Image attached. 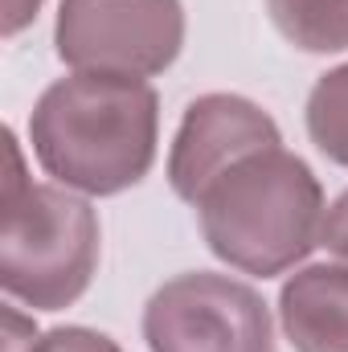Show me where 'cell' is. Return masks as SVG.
Wrapping results in <instances>:
<instances>
[{
	"label": "cell",
	"instance_id": "6da1fadb",
	"mask_svg": "<svg viewBox=\"0 0 348 352\" xmlns=\"http://www.w3.org/2000/svg\"><path fill=\"white\" fill-rule=\"evenodd\" d=\"M156 90L119 74L58 78L29 115V144L41 168L90 197H115L140 184L156 160Z\"/></svg>",
	"mask_w": 348,
	"mask_h": 352
},
{
	"label": "cell",
	"instance_id": "7a4b0ae2",
	"mask_svg": "<svg viewBox=\"0 0 348 352\" xmlns=\"http://www.w3.org/2000/svg\"><path fill=\"white\" fill-rule=\"evenodd\" d=\"M209 250L242 274L274 278L320 246L324 188L283 144L262 148L217 176L197 201Z\"/></svg>",
	"mask_w": 348,
	"mask_h": 352
},
{
	"label": "cell",
	"instance_id": "3957f363",
	"mask_svg": "<svg viewBox=\"0 0 348 352\" xmlns=\"http://www.w3.org/2000/svg\"><path fill=\"white\" fill-rule=\"evenodd\" d=\"M4 226H0V287L33 311H62L94 278L98 217L90 201L58 184H33L12 131H4Z\"/></svg>",
	"mask_w": 348,
	"mask_h": 352
},
{
	"label": "cell",
	"instance_id": "277c9868",
	"mask_svg": "<svg viewBox=\"0 0 348 352\" xmlns=\"http://www.w3.org/2000/svg\"><path fill=\"white\" fill-rule=\"evenodd\" d=\"M54 45L78 74L152 78L180 58L184 8L180 0H62Z\"/></svg>",
	"mask_w": 348,
	"mask_h": 352
},
{
	"label": "cell",
	"instance_id": "5b68a950",
	"mask_svg": "<svg viewBox=\"0 0 348 352\" xmlns=\"http://www.w3.org/2000/svg\"><path fill=\"white\" fill-rule=\"evenodd\" d=\"M152 352H274L270 307L230 274H176L144 307Z\"/></svg>",
	"mask_w": 348,
	"mask_h": 352
},
{
	"label": "cell",
	"instance_id": "8992f818",
	"mask_svg": "<svg viewBox=\"0 0 348 352\" xmlns=\"http://www.w3.org/2000/svg\"><path fill=\"white\" fill-rule=\"evenodd\" d=\"M283 144L279 123L242 94H201L188 102L168 152V184L180 201H197L226 168Z\"/></svg>",
	"mask_w": 348,
	"mask_h": 352
},
{
	"label": "cell",
	"instance_id": "52a82bcc",
	"mask_svg": "<svg viewBox=\"0 0 348 352\" xmlns=\"http://www.w3.org/2000/svg\"><path fill=\"white\" fill-rule=\"evenodd\" d=\"M279 320L295 352H348V263L295 270L279 291Z\"/></svg>",
	"mask_w": 348,
	"mask_h": 352
},
{
	"label": "cell",
	"instance_id": "ba28073f",
	"mask_svg": "<svg viewBox=\"0 0 348 352\" xmlns=\"http://www.w3.org/2000/svg\"><path fill=\"white\" fill-rule=\"evenodd\" d=\"M274 29L303 54L348 50V0H266Z\"/></svg>",
	"mask_w": 348,
	"mask_h": 352
},
{
	"label": "cell",
	"instance_id": "9c48e42d",
	"mask_svg": "<svg viewBox=\"0 0 348 352\" xmlns=\"http://www.w3.org/2000/svg\"><path fill=\"white\" fill-rule=\"evenodd\" d=\"M307 135L312 144L348 168V62L328 70L307 94Z\"/></svg>",
	"mask_w": 348,
	"mask_h": 352
},
{
	"label": "cell",
	"instance_id": "30bf717a",
	"mask_svg": "<svg viewBox=\"0 0 348 352\" xmlns=\"http://www.w3.org/2000/svg\"><path fill=\"white\" fill-rule=\"evenodd\" d=\"M29 352H123L111 336L90 332V328H54L45 336H37Z\"/></svg>",
	"mask_w": 348,
	"mask_h": 352
},
{
	"label": "cell",
	"instance_id": "8fae6325",
	"mask_svg": "<svg viewBox=\"0 0 348 352\" xmlns=\"http://www.w3.org/2000/svg\"><path fill=\"white\" fill-rule=\"evenodd\" d=\"M320 246H328L336 258L348 263V188L328 205L324 213V230H320Z\"/></svg>",
	"mask_w": 348,
	"mask_h": 352
},
{
	"label": "cell",
	"instance_id": "7c38bea8",
	"mask_svg": "<svg viewBox=\"0 0 348 352\" xmlns=\"http://www.w3.org/2000/svg\"><path fill=\"white\" fill-rule=\"evenodd\" d=\"M45 0H4V37H17L37 12H41Z\"/></svg>",
	"mask_w": 348,
	"mask_h": 352
}]
</instances>
